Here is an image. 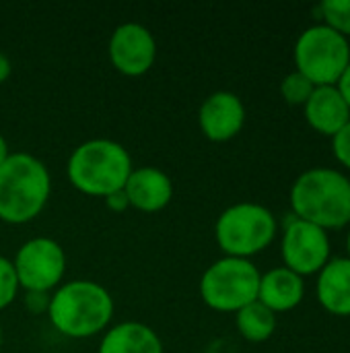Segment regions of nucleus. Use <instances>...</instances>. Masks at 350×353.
Masks as SVG:
<instances>
[{
    "mask_svg": "<svg viewBox=\"0 0 350 353\" xmlns=\"http://www.w3.org/2000/svg\"><path fill=\"white\" fill-rule=\"evenodd\" d=\"M262 273L248 259L223 256L215 261L200 279V298L219 312H239L258 300Z\"/></svg>",
    "mask_w": 350,
    "mask_h": 353,
    "instance_id": "obj_6",
    "label": "nucleus"
},
{
    "mask_svg": "<svg viewBox=\"0 0 350 353\" xmlns=\"http://www.w3.org/2000/svg\"><path fill=\"white\" fill-rule=\"evenodd\" d=\"M303 112H305L307 124L316 132L330 137V139L338 134L350 122V108L342 99L336 85L316 87L311 97L303 105Z\"/></svg>",
    "mask_w": 350,
    "mask_h": 353,
    "instance_id": "obj_13",
    "label": "nucleus"
},
{
    "mask_svg": "<svg viewBox=\"0 0 350 353\" xmlns=\"http://www.w3.org/2000/svg\"><path fill=\"white\" fill-rule=\"evenodd\" d=\"M52 194L47 165L31 153H10L0 165V219L27 223L35 219Z\"/></svg>",
    "mask_w": 350,
    "mask_h": 353,
    "instance_id": "obj_3",
    "label": "nucleus"
},
{
    "mask_svg": "<svg viewBox=\"0 0 350 353\" xmlns=\"http://www.w3.org/2000/svg\"><path fill=\"white\" fill-rule=\"evenodd\" d=\"M19 277L10 259L0 256V310L10 306L19 294Z\"/></svg>",
    "mask_w": 350,
    "mask_h": 353,
    "instance_id": "obj_20",
    "label": "nucleus"
},
{
    "mask_svg": "<svg viewBox=\"0 0 350 353\" xmlns=\"http://www.w3.org/2000/svg\"><path fill=\"white\" fill-rule=\"evenodd\" d=\"M332 153L342 168L350 170V122L332 137Z\"/></svg>",
    "mask_w": 350,
    "mask_h": 353,
    "instance_id": "obj_21",
    "label": "nucleus"
},
{
    "mask_svg": "<svg viewBox=\"0 0 350 353\" xmlns=\"http://www.w3.org/2000/svg\"><path fill=\"white\" fill-rule=\"evenodd\" d=\"M293 58L297 72L309 79L316 87L336 85L350 64V43L334 29L318 23L297 37Z\"/></svg>",
    "mask_w": 350,
    "mask_h": 353,
    "instance_id": "obj_7",
    "label": "nucleus"
},
{
    "mask_svg": "<svg viewBox=\"0 0 350 353\" xmlns=\"http://www.w3.org/2000/svg\"><path fill=\"white\" fill-rule=\"evenodd\" d=\"M198 124L208 141H231L245 124V105L233 91H215L202 101L198 110Z\"/></svg>",
    "mask_w": 350,
    "mask_h": 353,
    "instance_id": "obj_11",
    "label": "nucleus"
},
{
    "mask_svg": "<svg viewBox=\"0 0 350 353\" xmlns=\"http://www.w3.org/2000/svg\"><path fill=\"white\" fill-rule=\"evenodd\" d=\"M97 353H163V343L149 325L126 321L105 331Z\"/></svg>",
    "mask_w": 350,
    "mask_h": 353,
    "instance_id": "obj_16",
    "label": "nucleus"
},
{
    "mask_svg": "<svg viewBox=\"0 0 350 353\" xmlns=\"http://www.w3.org/2000/svg\"><path fill=\"white\" fill-rule=\"evenodd\" d=\"M0 350H2V325H0Z\"/></svg>",
    "mask_w": 350,
    "mask_h": 353,
    "instance_id": "obj_28",
    "label": "nucleus"
},
{
    "mask_svg": "<svg viewBox=\"0 0 350 353\" xmlns=\"http://www.w3.org/2000/svg\"><path fill=\"white\" fill-rule=\"evenodd\" d=\"M276 232L278 221L274 213L258 203H235L215 223V238L225 256L248 261L264 252L274 242Z\"/></svg>",
    "mask_w": 350,
    "mask_h": 353,
    "instance_id": "obj_5",
    "label": "nucleus"
},
{
    "mask_svg": "<svg viewBox=\"0 0 350 353\" xmlns=\"http://www.w3.org/2000/svg\"><path fill=\"white\" fill-rule=\"evenodd\" d=\"M107 54L118 72L126 77H140L155 64L157 41L149 27L128 21L111 31Z\"/></svg>",
    "mask_w": 350,
    "mask_h": 353,
    "instance_id": "obj_10",
    "label": "nucleus"
},
{
    "mask_svg": "<svg viewBox=\"0 0 350 353\" xmlns=\"http://www.w3.org/2000/svg\"><path fill=\"white\" fill-rule=\"evenodd\" d=\"M235 325L243 339L252 343H264L276 331V314L256 300L235 312Z\"/></svg>",
    "mask_w": 350,
    "mask_h": 353,
    "instance_id": "obj_17",
    "label": "nucleus"
},
{
    "mask_svg": "<svg viewBox=\"0 0 350 353\" xmlns=\"http://www.w3.org/2000/svg\"><path fill=\"white\" fill-rule=\"evenodd\" d=\"M25 304L31 312L39 314V312H47L50 306V294H39V292H27Z\"/></svg>",
    "mask_w": 350,
    "mask_h": 353,
    "instance_id": "obj_22",
    "label": "nucleus"
},
{
    "mask_svg": "<svg viewBox=\"0 0 350 353\" xmlns=\"http://www.w3.org/2000/svg\"><path fill=\"white\" fill-rule=\"evenodd\" d=\"M285 223L281 254L289 271L299 277L318 275L332 259V244L328 232L307 221L297 219L293 213Z\"/></svg>",
    "mask_w": 350,
    "mask_h": 353,
    "instance_id": "obj_9",
    "label": "nucleus"
},
{
    "mask_svg": "<svg viewBox=\"0 0 350 353\" xmlns=\"http://www.w3.org/2000/svg\"><path fill=\"white\" fill-rule=\"evenodd\" d=\"M336 89L340 91L342 99L347 101V105L350 108V64L347 66V70L342 72V77L338 79V83H336Z\"/></svg>",
    "mask_w": 350,
    "mask_h": 353,
    "instance_id": "obj_24",
    "label": "nucleus"
},
{
    "mask_svg": "<svg viewBox=\"0 0 350 353\" xmlns=\"http://www.w3.org/2000/svg\"><path fill=\"white\" fill-rule=\"evenodd\" d=\"M105 205H107L111 211H126V209L130 207V203H128V199H126L124 190H118V192H113V194L105 196Z\"/></svg>",
    "mask_w": 350,
    "mask_h": 353,
    "instance_id": "obj_23",
    "label": "nucleus"
},
{
    "mask_svg": "<svg viewBox=\"0 0 350 353\" xmlns=\"http://www.w3.org/2000/svg\"><path fill=\"white\" fill-rule=\"evenodd\" d=\"M326 27L342 37H350V0H326L318 4V17Z\"/></svg>",
    "mask_w": 350,
    "mask_h": 353,
    "instance_id": "obj_18",
    "label": "nucleus"
},
{
    "mask_svg": "<svg viewBox=\"0 0 350 353\" xmlns=\"http://www.w3.org/2000/svg\"><path fill=\"white\" fill-rule=\"evenodd\" d=\"M8 155H10V151H8V143H6V139L0 134V165L8 159Z\"/></svg>",
    "mask_w": 350,
    "mask_h": 353,
    "instance_id": "obj_26",
    "label": "nucleus"
},
{
    "mask_svg": "<svg viewBox=\"0 0 350 353\" xmlns=\"http://www.w3.org/2000/svg\"><path fill=\"white\" fill-rule=\"evenodd\" d=\"M12 265L19 277V285L25 292L50 294L62 285L66 273V252L56 240L37 236L27 240L17 250Z\"/></svg>",
    "mask_w": 350,
    "mask_h": 353,
    "instance_id": "obj_8",
    "label": "nucleus"
},
{
    "mask_svg": "<svg viewBox=\"0 0 350 353\" xmlns=\"http://www.w3.org/2000/svg\"><path fill=\"white\" fill-rule=\"evenodd\" d=\"M10 72H12V64L8 60V56L0 52V83H4L10 77Z\"/></svg>",
    "mask_w": 350,
    "mask_h": 353,
    "instance_id": "obj_25",
    "label": "nucleus"
},
{
    "mask_svg": "<svg viewBox=\"0 0 350 353\" xmlns=\"http://www.w3.org/2000/svg\"><path fill=\"white\" fill-rule=\"evenodd\" d=\"M347 252H349V256H347V259H350V232H349V236H347Z\"/></svg>",
    "mask_w": 350,
    "mask_h": 353,
    "instance_id": "obj_27",
    "label": "nucleus"
},
{
    "mask_svg": "<svg viewBox=\"0 0 350 353\" xmlns=\"http://www.w3.org/2000/svg\"><path fill=\"white\" fill-rule=\"evenodd\" d=\"M314 89H316V85L297 70L289 72L281 83V95L289 105H305L307 99L311 97Z\"/></svg>",
    "mask_w": 350,
    "mask_h": 353,
    "instance_id": "obj_19",
    "label": "nucleus"
},
{
    "mask_svg": "<svg viewBox=\"0 0 350 353\" xmlns=\"http://www.w3.org/2000/svg\"><path fill=\"white\" fill-rule=\"evenodd\" d=\"M316 298L334 316H350V259H330L318 273Z\"/></svg>",
    "mask_w": 350,
    "mask_h": 353,
    "instance_id": "obj_14",
    "label": "nucleus"
},
{
    "mask_svg": "<svg viewBox=\"0 0 350 353\" xmlns=\"http://www.w3.org/2000/svg\"><path fill=\"white\" fill-rule=\"evenodd\" d=\"M291 213L316 228L342 230L350 223V180L334 168H311L291 186Z\"/></svg>",
    "mask_w": 350,
    "mask_h": 353,
    "instance_id": "obj_2",
    "label": "nucleus"
},
{
    "mask_svg": "<svg viewBox=\"0 0 350 353\" xmlns=\"http://www.w3.org/2000/svg\"><path fill=\"white\" fill-rule=\"evenodd\" d=\"M303 296H305L303 277L289 271L287 267L270 269L260 277L258 302H262L274 314L297 308L303 302Z\"/></svg>",
    "mask_w": 350,
    "mask_h": 353,
    "instance_id": "obj_15",
    "label": "nucleus"
},
{
    "mask_svg": "<svg viewBox=\"0 0 350 353\" xmlns=\"http://www.w3.org/2000/svg\"><path fill=\"white\" fill-rule=\"evenodd\" d=\"M134 170L128 149L111 139H89L68 157L66 174L76 190L89 196H109L124 190Z\"/></svg>",
    "mask_w": 350,
    "mask_h": 353,
    "instance_id": "obj_4",
    "label": "nucleus"
},
{
    "mask_svg": "<svg viewBox=\"0 0 350 353\" xmlns=\"http://www.w3.org/2000/svg\"><path fill=\"white\" fill-rule=\"evenodd\" d=\"M124 194L130 207L144 213H157L169 205L173 196V182L163 170L142 165L130 172L124 184Z\"/></svg>",
    "mask_w": 350,
    "mask_h": 353,
    "instance_id": "obj_12",
    "label": "nucleus"
},
{
    "mask_svg": "<svg viewBox=\"0 0 350 353\" xmlns=\"http://www.w3.org/2000/svg\"><path fill=\"white\" fill-rule=\"evenodd\" d=\"M45 314L64 337L87 339L107 329L113 316V298L97 281L72 279L54 290Z\"/></svg>",
    "mask_w": 350,
    "mask_h": 353,
    "instance_id": "obj_1",
    "label": "nucleus"
}]
</instances>
